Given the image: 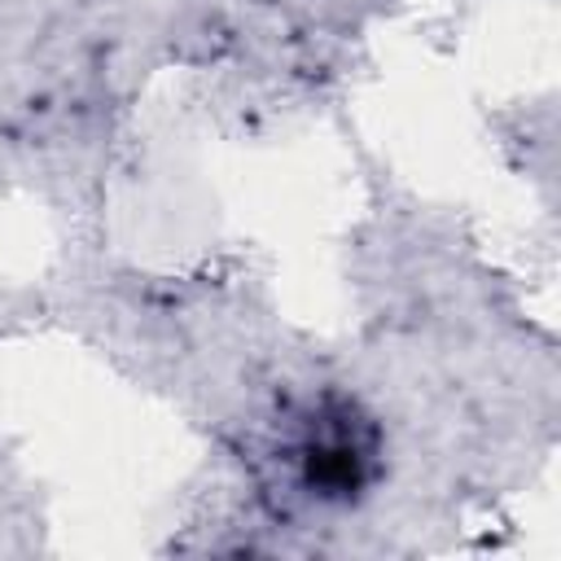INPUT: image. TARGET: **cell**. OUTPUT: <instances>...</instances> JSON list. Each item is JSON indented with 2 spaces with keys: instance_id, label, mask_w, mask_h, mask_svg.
<instances>
[{
  "instance_id": "1",
  "label": "cell",
  "mask_w": 561,
  "mask_h": 561,
  "mask_svg": "<svg viewBox=\"0 0 561 561\" xmlns=\"http://www.w3.org/2000/svg\"><path fill=\"white\" fill-rule=\"evenodd\" d=\"M280 456L307 500L346 508L364 500L381 478L386 438L359 399L324 390L294 412V425L280 438Z\"/></svg>"
}]
</instances>
